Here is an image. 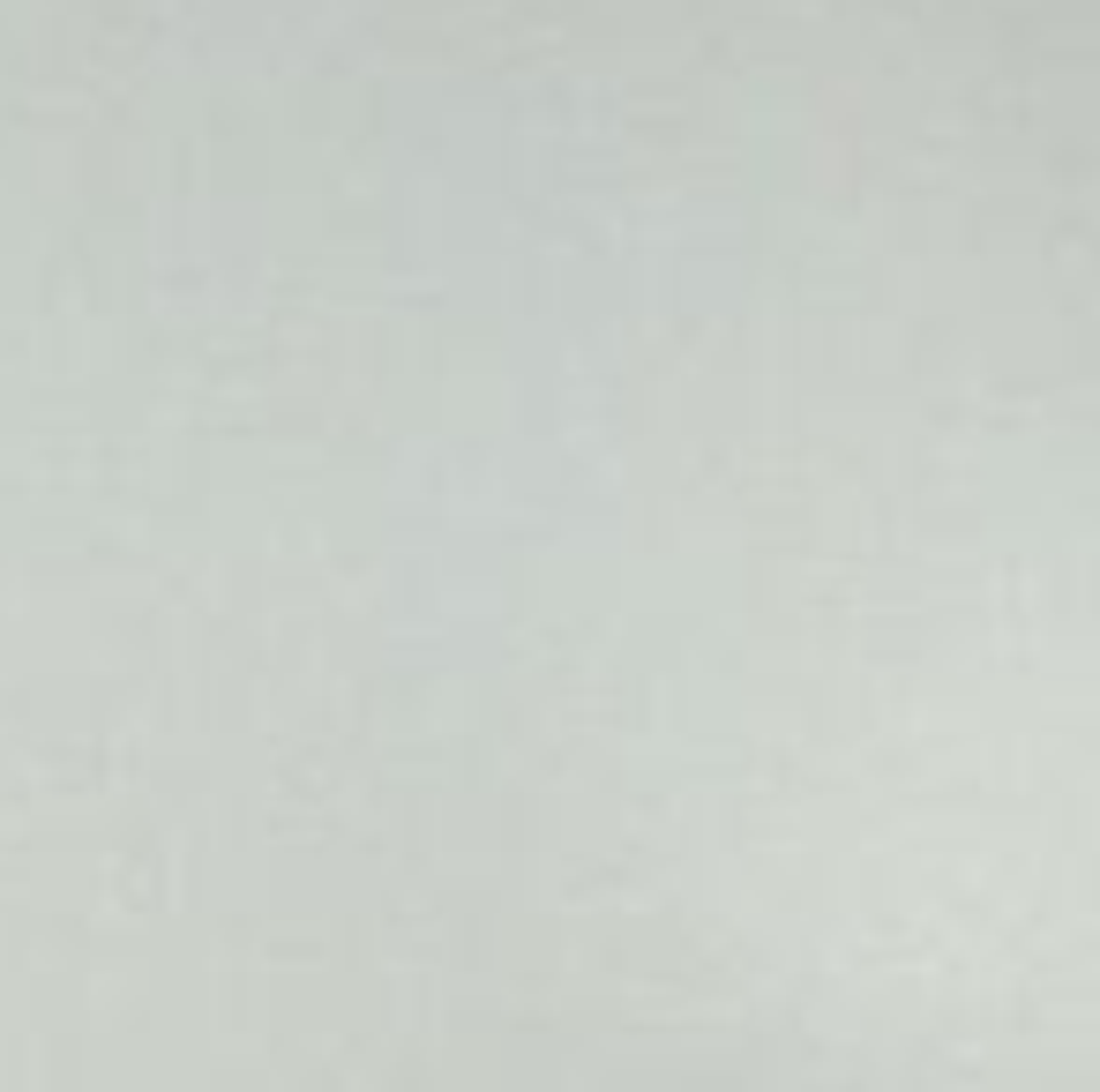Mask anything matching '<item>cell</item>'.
Listing matches in <instances>:
<instances>
[{"instance_id":"1","label":"cell","mask_w":1100,"mask_h":1092,"mask_svg":"<svg viewBox=\"0 0 1100 1092\" xmlns=\"http://www.w3.org/2000/svg\"><path fill=\"white\" fill-rule=\"evenodd\" d=\"M338 435H345V427H338ZM338 435H330V442H338ZM330 442H322V449H330ZM322 449H315V456H322ZM315 456H307V464H315ZM292 479H300V471H292ZM292 479H285V487H292ZM285 487H277V494H285ZM277 494H270V502H277ZM270 502H262V509H270ZM262 509H254V517H262ZM254 517H248V524H254ZM248 524H240V532H248ZM240 532H233V539H240ZM233 539H225V546H233ZM225 546H218V554H225ZM218 554H210V561H218ZM210 561H203V569H210Z\"/></svg>"}]
</instances>
